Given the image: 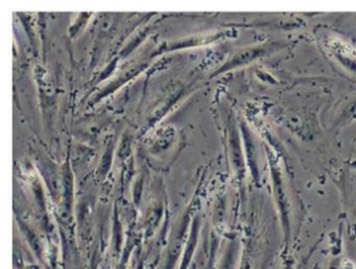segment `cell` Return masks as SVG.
Instances as JSON below:
<instances>
[]
</instances>
